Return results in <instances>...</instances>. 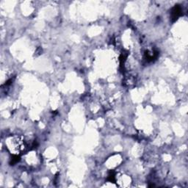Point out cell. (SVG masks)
<instances>
[{"mask_svg": "<svg viewBox=\"0 0 188 188\" xmlns=\"http://www.w3.org/2000/svg\"><path fill=\"white\" fill-rule=\"evenodd\" d=\"M13 151L15 152H18L20 151L23 149L24 146V142L20 140V138H15V140H13Z\"/></svg>", "mask_w": 188, "mask_h": 188, "instance_id": "6da1fadb", "label": "cell"}, {"mask_svg": "<svg viewBox=\"0 0 188 188\" xmlns=\"http://www.w3.org/2000/svg\"><path fill=\"white\" fill-rule=\"evenodd\" d=\"M182 13V8L179 5H176L171 10V18L173 21H176Z\"/></svg>", "mask_w": 188, "mask_h": 188, "instance_id": "7a4b0ae2", "label": "cell"}, {"mask_svg": "<svg viewBox=\"0 0 188 188\" xmlns=\"http://www.w3.org/2000/svg\"><path fill=\"white\" fill-rule=\"evenodd\" d=\"M19 159H20V158H19V157H18L17 155H16V156H14L12 158V159H11V162H10V165H13L14 164H16V163H17L18 161H19Z\"/></svg>", "mask_w": 188, "mask_h": 188, "instance_id": "3957f363", "label": "cell"}]
</instances>
